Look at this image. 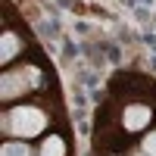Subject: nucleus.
<instances>
[{
  "instance_id": "5",
  "label": "nucleus",
  "mask_w": 156,
  "mask_h": 156,
  "mask_svg": "<svg viewBox=\"0 0 156 156\" xmlns=\"http://www.w3.org/2000/svg\"><path fill=\"white\" fill-rule=\"evenodd\" d=\"M16 50H19L16 34H6V37H3V62H9L12 56H16Z\"/></svg>"
},
{
  "instance_id": "4",
  "label": "nucleus",
  "mask_w": 156,
  "mask_h": 156,
  "mask_svg": "<svg viewBox=\"0 0 156 156\" xmlns=\"http://www.w3.org/2000/svg\"><path fill=\"white\" fill-rule=\"evenodd\" d=\"M62 153H66V147H62L59 137H47L41 147V156H62Z\"/></svg>"
},
{
  "instance_id": "2",
  "label": "nucleus",
  "mask_w": 156,
  "mask_h": 156,
  "mask_svg": "<svg viewBox=\"0 0 156 156\" xmlns=\"http://www.w3.org/2000/svg\"><path fill=\"white\" fill-rule=\"evenodd\" d=\"M37 78H34V72L28 69V72H6L3 75V97H16L22 87H28V84H34Z\"/></svg>"
},
{
  "instance_id": "3",
  "label": "nucleus",
  "mask_w": 156,
  "mask_h": 156,
  "mask_svg": "<svg viewBox=\"0 0 156 156\" xmlns=\"http://www.w3.org/2000/svg\"><path fill=\"white\" fill-rule=\"evenodd\" d=\"M150 122V109L147 106H128L125 109V128L128 131H140Z\"/></svg>"
},
{
  "instance_id": "7",
  "label": "nucleus",
  "mask_w": 156,
  "mask_h": 156,
  "mask_svg": "<svg viewBox=\"0 0 156 156\" xmlns=\"http://www.w3.org/2000/svg\"><path fill=\"white\" fill-rule=\"evenodd\" d=\"M144 153H147V156H156V131L144 137Z\"/></svg>"
},
{
  "instance_id": "6",
  "label": "nucleus",
  "mask_w": 156,
  "mask_h": 156,
  "mask_svg": "<svg viewBox=\"0 0 156 156\" xmlns=\"http://www.w3.org/2000/svg\"><path fill=\"white\" fill-rule=\"evenodd\" d=\"M0 156H31V150L25 144H16V140H12V144H6L3 150H0Z\"/></svg>"
},
{
  "instance_id": "1",
  "label": "nucleus",
  "mask_w": 156,
  "mask_h": 156,
  "mask_svg": "<svg viewBox=\"0 0 156 156\" xmlns=\"http://www.w3.org/2000/svg\"><path fill=\"white\" fill-rule=\"evenodd\" d=\"M44 112L41 109H34V106H19V109H12L6 119H3V128L9 134H19V137H31V134H41L44 131Z\"/></svg>"
}]
</instances>
